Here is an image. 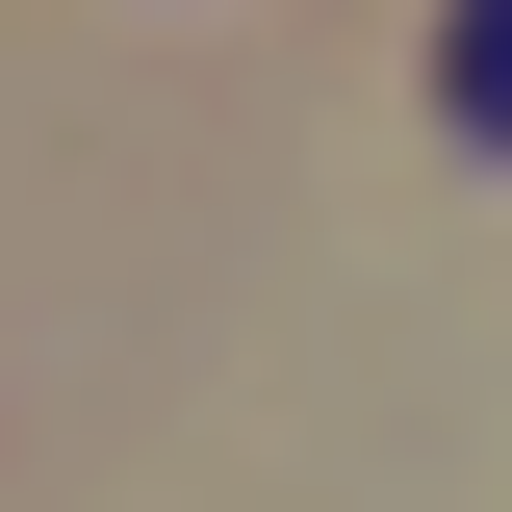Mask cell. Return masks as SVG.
Returning <instances> with one entry per match:
<instances>
[{
	"mask_svg": "<svg viewBox=\"0 0 512 512\" xmlns=\"http://www.w3.org/2000/svg\"><path fill=\"white\" fill-rule=\"evenodd\" d=\"M436 103H461V154H512V0H461V52H436Z\"/></svg>",
	"mask_w": 512,
	"mask_h": 512,
	"instance_id": "6da1fadb",
	"label": "cell"
}]
</instances>
